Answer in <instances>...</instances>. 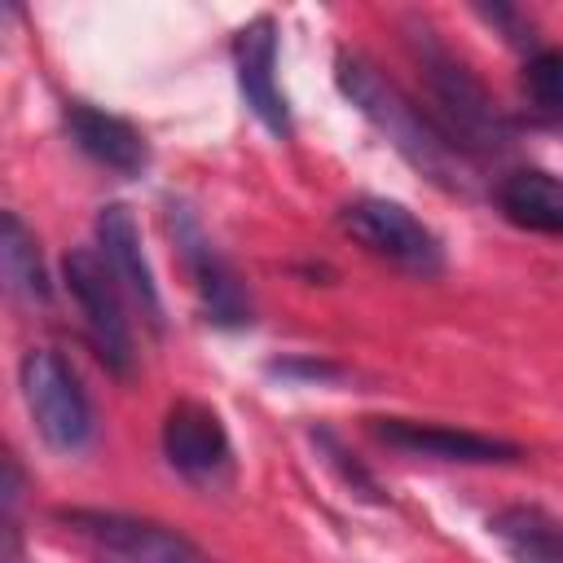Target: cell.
Segmentation results:
<instances>
[{"instance_id":"3957f363","label":"cell","mask_w":563,"mask_h":563,"mask_svg":"<svg viewBox=\"0 0 563 563\" xmlns=\"http://www.w3.org/2000/svg\"><path fill=\"white\" fill-rule=\"evenodd\" d=\"M18 387L22 400L31 409L35 431L44 435L48 449L57 453H84L97 435V418H92V400L79 383V374L70 369V361L53 347H31L18 365Z\"/></svg>"},{"instance_id":"6da1fadb","label":"cell","mask_w":563,"mask_h":563,"mask_svg":"<svg viewBox=\"0 0 563 563\" xmlns=\"http://www.w3.org/2000/svg\"><path fill=\"white\" fill-rule=\"evenodd\" d=\"M334 79H339V92L396 145L405 163H413L422 176H431L444 189H466V154L440 132L431 110H422L413 97L400 92L396 79H387L361 53H339Z\"/></svg>"},{"instance_id":"4fadbf2b","label":"cell","mask_w":563,"mask_h":563,"mask_svg":"<svg viewBox=\"0 0 563 563\" xmlns=\"http://www.w3.org/2000/svg\"><path fill=\"white\" fill-rule=\"evenodd\" d=\"M488 537L515 563H563V519H554L545 506L510 501V506L493 510Z\"/></svg>"},{"instance_id":"7a4b0ae2","label":"cell","mask_w":563,"mask_h":563,"mask_svg":"<svg viewBox=\"0 0 563 563\" xmlns=\"http://www.w3.org/2000/svg\"><path fill=\"white\" fill-rule=\"evenodd\" d=\"M409 48L418 57V70H422V84H427V101H431V119L440 123V132L466 158L506 154L515 132H510L506 110L484 88V79L427 22L409 31Z\"/></svg>"},{"instance_id":"7c38bea8","label":"cell","mask_w":563,"mask_h":563,"mask_svg":"<svg viewBox=\"0 0 563 563\" xmlns=\"http://www.w3.org/2000/svg\"><path fill=\"white\" fill-rule=\"evenodd\" d=\"M66 132H70V141H75L92 163H101V167L114 172V176H141V172L150 167V145H145V136H141L128 119H119V114H110V110H97V106H88V101H70V106H66Z\"/></svg>"},{"instance_id":"9c48e42d","label":"cell","mask_w":563,"mask_h":563,"mask_svg":"<svg viewBox=\"0 0 563 563\" xmlns=\"http://www.w3.org/2000/svg\"><path fill=\"white\" fill-rule=\"evenodd\" d=\"M233 70H238V92L251 106V114L273 136H290V106L277 88V22L268 13L251 18L233 35Z\"/></svg>"},{"instance_id":"9a60e30c","label":"cell","mask_w":563,"mask_h":563,"mask_svg":"<svg viewBox=\"0 0 563 563\" xmlns=\"http://www.w3.org/2000/svg\"><path fill=\"white\" fill-rule=\"evenodd\" d=\"M0 255H4V277H9V290L26 303H48L53 286H48V273H44V260L35 251V238L31 229L22 224L18 211H4V238H0Z\"/></svg>"},{"instance_id":"ba28073f","label":"cell","mask_w":563,"mask_h":563,"mask_svg":"<svg viewBox=\"0 0 563 563\" xmlns=\"http://www.w3.org/2000/svg\"><path fill=\"white\" fill-rule=\"evenodd\" d=\"M163 457L194 484H216L233 466V444L220 413L202 400H176L163 418Z\"/></svg>"},{"instance_id":"52a82bcc","label":"cell","mask_w":563,"mask_h":563,"mask_svg":"<svg viewBox=\"0 0 563 563\" xmlns=\"http://www.w3.org/2000/svg\"><path fill=\"white\" fill-rule=\"evenodd\" d=\"M369 431L409 457H431V462H457V466H488V462H515L519 444L449 422H422V418H369Z\"/></svg>"},{"instance_id":"8fae6325","label":"cell","mask_w":563,"mask_h":563,"mask_svg":"<svg viewBox=\"0 0 563 563\" xmlns=\"http://www.w3.org/2000/svg\"><path fill=\"white\" fill-rule=\"evenodd\" d=\"M172 211H176V207H172ZM172 229H176V242H180V251H185V260H189L198 299H202V308H207V321H216V325H246V321H251V303H246V290L238 286L233 268L211 251V242L202 238V229H198L185 211L172 216Z\"/></svg>"},{"instance_id":"5bb4252c","label":"cell","mask_w":563,"mask_h":563,"mask_svg":"<svg viewBox=\"0 0 563 563\" xmlns=\"http://www.w3.org/2000/svg\"><path fill=\"white\" fill-rule=\"evenodd\" d=\"M497 211L532 233L563 238V180L541 167H519L497 185Z\"/></svg>"},{"instance_id":"277c9868","label":"cell","mask_w":563,"mask_h":563,"mask_svg":"<svg viewBox=\"0 0 563 563\" xmlns=\"http://www.w3.org/2000/svg\"><path fill=\"white\" fill-rule=\"evenodd\" d=\"M57 519L79 541H88L106 563H220L198 541H189L185 532L158 519H141L123 510H92V506L57 510Z\"/></svg>"},{"instance_id":"5b68a950","label":"cell","mask_w":563,"mask_h":563,"mask_svg":"<svg viewBox=\"0 0 563 563\" xmlns=\"http://www.w3.org/2000/svg\"><path fill=\"white\" fill-rule=\"evenodd\" d=\"M339 224L352 242H361L369 255L387 260L400 273H413V277H440L444 273L440 238L409 207H400L391 198H356L339 211Z\"/></svg>"},{"instance_id":"30bf717a","label":"cell","mask_w":563,"mask_h":563,"mask_svg":"<svg viewBox=\"0 0 563 563\" xmlns=\"http://www.w3.org/2000/svg\"><path fill=\"white\" fill-rule=\"evenodd\" d=\"M97 255L106 260V268L114 273L119 290L141 308V317L150 321V330H163V299H158V282L150 273V260L141 251V229L136 216L123 202H106L97 211Z\"/></svg>"},{"instance_id":"8992f818","label":"cell","mask_w":563,"mask_h":563,"mask_svg":"<svg viewBox=\"0 0 563 563\" xmlns=\"http://www.w3.org/2000/svg\"><path fill=\"white\" fill-rule=\"evenodd\" d=\"M62 277H66V290L84 317L88 343L101 356V365L119 378L132 374V325L123 312V290H119L114 273L106 268V260L88 246H75L62 260Z\"/></svg>"},{"instance_id":"2e32d148","label":"cell","mask_w":563,"mask_h":563,"mask_svg":"<svg viewBox=\"0 0 563 563\" xmlns=\"http://www.w3.org/2000/svg\"><path fill=\"white\" fill-rule=\"evenodd\" d=\"M519 92L532 114L541 119H563V48H537L523 62Z\"/></svg>"},{"instance_id":"e0dca14e","label":"cell","mask_w":563,"mask_h":563,"mask_svg":"<svg viewBox=\"0 0 563 563\" xmlns=\"http://www.w3.org/2000/svg\"><path fill=\"white\" fill-rule=\"evenodd\" d=\"M273 369H277V374H312V378L339 374V369H334V365H325V361H277Z\"/></svg>"}]
</instances>
